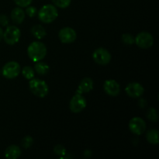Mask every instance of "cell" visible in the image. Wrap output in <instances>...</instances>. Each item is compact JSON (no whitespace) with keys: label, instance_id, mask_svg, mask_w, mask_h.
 <instances>
[{"label":"cell","instance_id":"83f0119b","mask_svg":"<svg viewBox=\"0 0 159 159\" xmlns=\"http://www.w3.org/2000/svg\"><path fill=\"white\" fill-rule=\"evenodd\" d=\"M3 33H4V31H3V30L2 29V27L0 26V42H1V40L3 39Z\"/></svg>","mask_w":159,"mask_h":159},{"label":"cell","instance_id":"3957f363","mask_svg":"<svg viewBox=\"0 0 159 159\" xmlns=\"http://www.w3.org/2000/svg\"><path fill=\"white\" fill-rule=\"evenodd\" d=\"M29 88L31 93L39 98H44L49 93V87L46 82L39 79H32L30 80Z\"/></svg>","mask_w":159,"mask_h":159},{"label":"cell","instance_id":"7a4b0ae2","mask_svg":"<svg viewBox=\"0 0 159 159\" xmlns=\"http://www.w3.org/2000/svg\"><path fill=\"white\" fill-rule=\"evenodd\" d=\"M58 16V10L54 5L47 4L38 11V19L43 23H51Z\"/></svg>","mask_w":159,"mask_h":159},{"label":"cell","instance_id":"8992f818","mask_svg":"<svg viewBox=\"0 0 159 159\" xmlns=\"http://www.w3.org/2000/svg\"><path fill=\"white\" fill-rule=\"evenodd\" d=\"M134 43L141 49H148L154 44V37L149 32L142 31L134 37Z\"/></svg>","mask_w":159,"mask_h":159},{"label":"cell","instance_id":"2e32d148","mask_svg":"<svg viewBox=\"0 0 159 159\" xmlns=\"http://www.w3.org/2000/svg\"><path fill=\"white\" fill-rule=\"evenodd\" d=\"M31 34L37 40H42L47 35V31L43 26L40 24L34 25L31 28Z\"/></svg>","mask_w":159,"mask_h":159},{"label":"cell","instance_id":"ffe728a7","mask_svg":"<svg viewBox=\"0 0 159 159\" xmlns=\"http://www.w3.org/2000/svg\"><path fill=\"white\" fill-rule=\"evenodd\" d=\"M54 153L60 158H64L67 155L66 148L61 144H57L54 148Z\"/></svg>","mask_w":159,"mask_h":159},{"label":"cell","instance_id":"603a6c76","mask_svg":"<svg viewBox=\"0 0 159 159\" xmlns=\"http://www.w3.org/2000/svg\"><path fill=\"white\" fill-rule=\"evenodd\" d=\"M121 40L126 45H133L134 43V37L130 34H124L121 37Z\"/></svg>","mask_w":159,"mask_h":159},{"label":"cell","instance_id":"d6986e66","mask_svg":"<svg viewBox=\"0 0 159 159\" xmlns=\"http://www.w3.org/2000/svg\"><path fill=\"white\" fill-rule=\"evenodd\" d=\"M21 73L23 75V77L27 80H30V79H34L35 76V71L34 68H32L31 66H24L23 68H21Z\"/></svg>","mask_w":159,"mask_h":159},{"label":"cell","instance_id":"5b68a950","mask_svg":"<svg viewBox=\"0 0 159 159\" xmlns=\"http://www.w3.org/2000/svg\"><path fill=\"white\" fill-rule=\"evenodd\" d=\"M20 72H21L20 65L15 61L7 62L2 69V74L7 79H16L20 74Z\"/></svg>","mask_w":159,"mask_h":159},{"label":"cell","instance_id":"52a82bcc","mask_svg":"<svg viewBox=\"0 0 159 159\" xmlns=\"http://www.w3.org/2000/svg\"><path fill=\"white\" fill-rule=\"evenodd\" d=\"M87 106V101L82 94L75 93L69 102V109L72 113H79L83 111Z\"/></svg>","mask_w":159,"mask_h":159},{"label":"cell","instance_id":"d4e9b609","mask_svg":"<svg viewBox=\"0 0 159 159\" xmlns=\"http://www.w3.org/2000/svg\"><path fill=\"white\" fill-rule=\"evenodd\" d=\"M26 8V11H25V13H26L28 16L30 17V18H33V17L37 13V8L34 7V6H29Z\"/></svg>","mask_w":159,"mask_h":159},{"label":"cell","instance_id":"ba28073f","mask_svg":"<svg viewBox=\"0 0 159 159\" xmlns=\"http://www.w3.org/2000/svg\"><path fill=\"white\" fill-rule=\"evenodd\" d=\"M93 58L96 64L104 66L111 61L112 57L108 50L103 48H99L93 52Z\"/></svg>","mask_w":159,"mask_h":159},{"label":"cell","instance_id":"4fadbf2b","mask_svg":"<svg viewBox=\"0 0 159 159\" xmlns=\"http://www.w3.org/2000/svg\"><path fill=\"white\" fill-rule=\"evenodd\" d=\"M94 87V82L91 78H84L79 83L76 93L78 94H84L88 93L93 89Z\"/></svg>","mask_w":159,"mask_h":159},{"label":"cell","instance_id":"30bf717a","mask_svg":"<svg viewBox=\"0 0 159 159\" xmlns=\"http://www.w3.org/2000/svg\"><path fill=\"white\" fill-rule=\"evenodd\" d=\"M58 37L61 43L68 44L75 41L77 38V34L73 28L66 26L60 30L58 33Z\"/></svg>","mask_w":159,"mask_h":159},{"label":"cell","instance_id":"7c38bea8","mask_svg":"<svg viewBox=\"0 0 159 159\" xmlns=\"http://www.w3.org/2000/svg\"><path fill=\"white\" fill-rule=\"evenodd\" d=\"M103 89L108 96L116 97L120 93V85L114 79H107L103 84Z\"/></svg>","mask_w":159,"mask_h":159},{"label":"cell","instance_id":"484cf974","mask_svg":"<svg viewBox=\"0 0 159 159\" xmlns=\"http://www.w3.org/2000/svg\"><path fill=\"white\" fill-rule=\"evenodd\" d=\"M33 0H14V2L19 7L26 8L29 6L32 3Z\"/></svg>","mask_w":159,"mask_h":159},{"label":"cell","instance_id":"44dd1931","mask_svg":"<svg viewBox=\"0 0 159 159\" xmlns=\"http://www.w3.org/2000/svg\"><path fill=\"white\" fill-rule=\"evenodd\" d=\"M51 1L54 6L60 9H66L71 2V0H51Z\"/></svg>","mask_w":159,"mask_h":159},{"label":"cell","instance_id":"ac0fdd59","mask_svg":"<svg viewBox=\"0 0 159 159\" xmlns=\"http://www.w3.org/2000/svg\"><path fill=\"white\" fill-rule=\"evenodd\" d=\"M146 139L150 144L156 145L158 144V131L156 129H150L146 134Z\"/></svg>","mask_w":159,"mask_h":159},{"label":"cell","instance_id":"cb8c5ba5","mask_svg":"<svg viewBox=\"0 0 159 159\" xmlns=\"http://www.w3.org/2000/svg\"><path fill=\"white\" fill-rule=\"evenodd\" d=\"M34 144V139L31 136H25L21 141V145L23 148L28 149Z\"/></svg>","mask_w":159,"mask_h":159},{"label":"cell","instance_id":"8fae6325","mask_svg":"<svg viewBox=\"0 0 159 159\" xmlns=\"http://www.w3.org/2000/svg\"><path fill=\"white\" fill-rule=\"evenodd\" d=\"M125 93L130 98H139L144 94V89L139 82H133L126 86Z\"/></svg>","mask_w":159,"mask_h":159},{"label":"cell","instance_id":"9c48e42d","mask_svg":"<svg viewBox=\"0 0 159 159\" xmlns=\"http://www.w3.org/2000/svg\"><path fill=\"white\" fill-rule=\"evenodd\" d=\"M129 130L132 134L135 135H141L146 130V122L141 117L135 116L133 117L128 124Z\"/></svg>","mask_w":159,"mask_h":159},{"label":"cell","instance_id":"6da1fadb","mask_svg":"<svg viewBox=\"0 0 159 159\" xmlns=\"http://www.w3.org/2000/svg\"><path fill=\"white\" fill-rule=\"evenodd\" d=\"M48 53L46 45L41 41H34L28 46L27 54L32 61L37 62L45 58Z\"/></svg>","mask_w":159,"mask_h":159},{"label":"cell","instance_id":"4316f807","mask_svg":"<svg viewBox=\"0 0 159 159\" xmlns=\"http://www.w3.org/2000/svg\"><path fill=\"white\" fill-rule=\"evenodd\" d=\"M0 25L2 26H7L9 25V18L5 14L0 15Z\"/></svg>","mask_w":159,"mask_h":159},{"label":"cell","instance_id":"277c9868","mask_svg":"<svg viewBox=\"0 0 159 159\" xmlns=\"http://www.w3.org/2000/svg\"><path fill=\"white\" fill-rule=\"evenodd\" d=\"M21 37V31L16 26H7L3 33L4 41L8 45H14L18 43Z\"/></svg>","mask_w":159,"mask_h":159},{"label":"cell","instance_id":"5bb4252c","mask_svg":"<svg viewBox=\"0 0 159 159\" xmlns=\"http://www.w3.org/2000/svg\"><path fill=\"white\" fill-rule=\"evenodd\" d=\"M26 17V13L23 10L21 7H16L12 10L10 13V18L12 20V23L15 24H21L23 23Z\"/></svg>","mask_w":159,"mask_h":159},{"label":"cell","instance_id":"7402d4cb","mask_svg":"<svg viewBox=\"0 0 159 159\" xmlns=\"http://www.w3.org/2000/svg\"><path fill=\"white\" fill-rule=\"evenodd\" d=\"M148 119L149 120L152 121V122H157L158 120V114L157 112L156 109L155 108H150L147 112V116Z\"/></svg>","mask_w":159,"mask_h":159},{"label":"cell","instance_id":"9a60e30c","mask_svg":"<svg viewBox=\"0 0 159 159\" xmlns=\"http://www.w3.org/2000/svg\"><path fill=\"white\" fill-rule=\"evenodd\" d=\"M21 154V148L14 144L9 146L5 151V157L8 159H16L20 158Z\"/></svg>","mask_w":159,"mask_h":159},{"label":"cell","instance_id":"e0dca14e","mask_svg":"<svg viewBox=\"0 0 159 159\" xmlns=\"http://www.w3.org/2000/svg\"><path fill=\"white\" fill-rule=\"evenodd\" d=\"M35 65H34V71L37 73V74L40 75H46L48 74L50 71V67L45 62L40 61L35 62Z\"/></svg>","mask_w":159,"mask_h":159}]
</instances>
